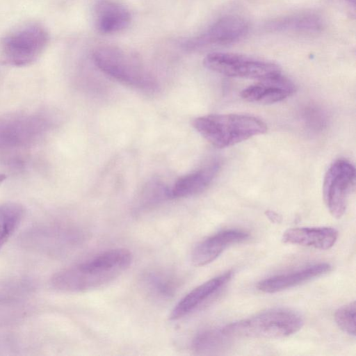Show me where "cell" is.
<instances>
[{"mask_svg":"<svg viewBox=\"0 0 356 356\" xmlns=\"http://www.w3.org/2000/svg\"><path fill=\"white\" fill-rule=\"evenodd\" d=\"M131 252L115 248L56 273L51 285L66 292H82L100 287L120 276L131 265Z\"/></svg>","mask_w":356,"mask_h":356,"instance_id":"6da1fadb","label":"cell"},{"mask_svg":"<svg viewBox=\"0 0 356 356\" xmlns=\"http://www.w3.org/2000/svg\"><path fill=\"white\" fill-rule=\"evenodd\" d=\"M196 131L210 144L225 148L265 134L268 127L261 119L244 114H210L193 121Z\"/></svg>","mask_w":356,"mask_h":356,"instance_id":"7a4b0ae2","label":"cell"},{"mask_svg":"<svg viewBox=\"0 0 356 356\" xmlns=\"http://www.w3.org/2000/svg\"><path fill=\"white\" fill-rule=\"evenodd\" d=\"M302 325L303 320L299 314L288 309L275 308L229 323L223 329L231 337L280 339L297 332Z\"/></svg>","mask_w":356,"mask_h":356,"instance_id":"3957f363","label":"cell"},{"mask_svg":"<svg viewBox=\"0 0 356 356\" xmlns=\"http://www.w3.org/2000/svg\"><path fill=\"white\" fill-rule=\"evenodd\" d=\"M92 59L102 72L125 85L141 89L152 88L155 85L140 60L118 47L100 46L94 50Z\"/></svg>","mask_w":356,"mask_h":356,"instance_id":"277c9868","label":"cell"},{"mask_svg":"<svg viewBox=\"0 0 356 356\" xmlns=\"http://www.w3.org/2000/svg\"><path fill=\"white\" fill-rule=\"evenodd\" d=\"M51 126L40 113H10L0 116V149L26 147L38 142Z\"/></svg>","mask_w":356,"mask_h":356,"instance_id":"5b68a950","label":"cell"},{"mask_svg":"<svg viewBox=\"0 0 356 356\" xmlns=\"http://www.w3.org/2000/svg\"><path fill=\"white\" fill-rule=\"evenodd\" d=\"M49 42V34L39 24H31L8 34L1 42L2 56L6 63L25 66L42 54Z\"/></svg>","mask_w":356,"mask_h":356,"instance_id":"8992f818","label":"cell"},{"mask_svg":"<svg viewBox=\"0 0 356 356\" xmlns=\"http://www.w3.org/2000/svg\"><path fill=\"white\" fill-rule=\"evenodd\" d=\"M204 67L227 76L262 79L281 74L272 62L233 53L213 52L203 60Z\"/></svg>","mask_w":356,"mask_h":356,"instance_id":"52a82bcc","label":"cell"},{"mask_svg":"<svg viewBox=\"0 0 356 356\" xmlns=\"http://www.w3.org/2000/svg\"><path fill=\"white\" fill-rule=\"evenodd\" d=\"M355 178V166L347 159H339L328 168L324 177L323 193L325 204L333 217L340 218L345 213Z\"/></svg>","mask_w":356,"mask_h":356,"instance_id":"ba28073f","label":"cell"},{"mask_svg":"<svg viewBox=\"0 0 356 356\" xmlns=\"http://www.w3.org/2000/svg\"><path fill=\"white\" fill-rule=\"evenodd\" d=\"M248 31V24L242 17L226 15L218 19L204 32L183 42L188 50H194L211 45H222L236 42L243 38Z\"/></svg>","mask_w":356,"mask_h":356,"instance_id":"9c48e42d","label":"cell"},{"mask_svg":"<svg viewBox=\"0 0 356 356\" xmlns=\"http://www.w3.org/2000/svg\"><path fill=\"white\" fill-rule=\"evenodd\" d=\"M296 91L294 83L281 74L259 79L241 91V97L247 102L269 104L283 101Z\"/></svg>","mask_w":356,"mask_h":356,"instance_id":"30bf717a","label":"cell"},{"mask_svg":"<svg viewBox=\"0 0 356 356\" xmlns=\"http://www.w3.org/2000/svg\"><path fill=\"white\" fill-rule=\"evenodd\" d=\"M93 15L97 29L106 35L124 30L131 21L130 10L117 0H97Z\"/></svg>","mask_w":356,"mask_h":356,"instance_id":"8fae6325","label":"cell"},{"mask_svg":"<svg viewBox=\"0 0 356 356\" xmlns=\"http://www.w3.org/2000/svg\"><path fill=\"white\" fill-rule=\"evenodd\" d=\"M248 233L237 229L223 230L204 239L193 250L192 262L196 266H205L215 260L229 246L243 242Z\"/></svg>","mask_w":356,"mask_h":356,"instance_id":"7c38bea8","label":"cell"},{"mask_svg":"<svg viewBox=\"0 0 356 356\" xmlns=\"http://www.w3.org/2000/svg\"><path fill=\"white\" fill-rule=\"evenodd\" d=\"M232 271H227L191 290L175 306L170 315V318L177 320L191 313L226 285L232 279Z\"/></svg>","mask_w":356,"mask_h":356,"instance_id":"4fadbf2b","label":"cell"},{"mask_svg":"<svg viewBox=\"0 0 356 356\" xmlns=\"http://www.w3.org/2000/svg\"><path fill=\"white\" fill-rule=\"evenodd\" d=\"M327 263H319L263 280L257 284V289L268 293L279 292L299 285L316 277L327 273L331 270Z\"/></svg>","mask_w":356,"mask_h":356,"instance_id":"5bb4252c","label":"cell"},{"mask_svg":"<svg viewBox=\"0 0 356 356\" xmlns=\"http://www.w3.org/2000/svg\"><path fill=\"white\" fill-rule=\"evenodd\" d=\"M337 238L338 232L332 227H296L286 230L282 241L286 243L325 250L331 248Z\"/></svg>","mask_w":356,"mask_h":356,"instance_id":"9a60e30c","label":"cell"},{"mask_svg":"<svg viewBox=\"0 0 356 356\" xmlns=\"http://www.w3.org/2000/svg\"><path fill=\"white\" fill-rule=\"evenodd\" d=\"M220 169V163L213 162L177 180L169 191V197H188L201 193L211 184Z\"/></svg>","mask_w":356,"mask_h":356,"instance_id":"2e32d148","label":"cell"},{"mask_svg":"<svg viewBox=\"0 0 356 356\" xmlns=\"http://www.w3.org/2000/svg\"><path fill=\"white\" fill-rule=\"evenodd\" d=\"M322 21L316 15L300 13L284 17L270 22L267 28L273 31H317Z\"/></svg>","mask_w":356,"mask_h":356,"instance_id":"e0dca14e","label":"cell"},{"mask_svg":"<svg viewBox=\"0 0 356 356\" xmlns=\"http://www.w3.org/2000/svg\"><path fill=\"white\" fill-rule=\"evenodd\" d=\"M24 212L19 203L7 202L0 204V250L20 225Z\"/></svg>","mask_w":356,"mask_h":356,"instance_id":"ac0fdd59","label":"cell"},{"mask_svg":"<svg viewBox=\"0 0 356 356\" xmlns=\"http://www.w3.org/2000/svg\"><path fill=\"white\" fill-rule=\"evenodd\" d=\"M231 337L220 328L202 330L195 335L192 342L193 349L198 353L214 351L224 346Z\"/></svg>","mask_w":356,"mask_h":356,"instance_id":"d6986e66","label":"cell"},{"mask_svg":"<svg viewBox=\"0 0 356 356\" xmlns=\"http://www.w3.org/2000/svg\"><path fill=\"white\" fill-rule=\"evenodd\" d=\"M143 284L147 292L159 298H168L174 293L176 281L170 276L159 272H149L143 277Z\"/></svg>","mask_w":356,"mask_h":356,"instance_id":"ffe728a7","label":"cell"},{"mask_svg":"<svg viewBox=\"0 0 356 356\" xmlns=\"http://www.w3.org/2000/svg\"><path fill=\"white\" fill-rule=\"evenodd\" d=\"M355 302L353 301L339 307L334 314V320L344 332L355 335Z\"/></svg>","mask_w":356,"mask_h":356,"instance_id":"44dd1931","label":"cell"},{"mask_svg":"<svg viewBox=\"0 0 356 356\" xmlns=\"http://www.w3.org/2000/svg\"><path fill=\"white\" fill-rule=\"evenodd\" d=\"M306 120L308 121L309 125L314 128H320L324 124L323 116L322 113L316 109H309L307 114H305Z\"/></svg>","mask_w":356,"mask_h":356,"instance_id":"7402d4cb","label":"cell"},{"mask_svg":"<svg viewBox=\"0 0 356 356\" xmlns=\"http://www.w3.org/2000/svg\"><path fill=\"white\" fill-rule=\"evenodd\" d=\"M266 215L271 222L275 223H279L282 221V217L278 213L273 211H267L266 212Z\"/></svg>","mask_w":356,"mask_h":356,"instance_id":"603a6c76","label":"cell"},{"mask_svg":"<svg viewBox=\"0 0 356 356\" xmlns=\"http://www.w3.org/2000/svg\"><path fill=\"white\" fill-rule=\"evenodd\" d=\"M346 1L350 7L355 10V0H343Z\"/></svg>","mask_w":356,"mask_h":356,"instance_id":"cb8c5ba5","label":"cell"},{"mask_svg":"<svg viewBox=\"0 0 356 356\" xmlns=\"http://www.w3.org/2000/svg\"><path fill=\"white\" fill-rule=\"evenodd\" d=\"M6 176L3 174H0V183L6 179Z\"/></svg>","mask_w":356,"mask_h":356,"instance_id":"d4e9b609","label":"cell"}]
</instances>
